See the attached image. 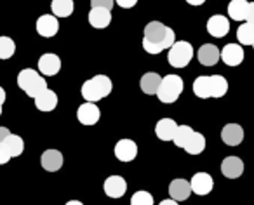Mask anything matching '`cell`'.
Segmentation results:
<instances>
[{"instance_id":"cell-1","label":"cell","mask_w":254,"mask_h":205,"mask_svg":"<svg viewBox=\"0 0 254 205\" xmlns=\"http://www.w3.org/2000/svg\"><path fill=\"white\" fill-rule=\"evenodd\" d=\"M176 42V33L173 28L162 25L160 21H152L143 32V49L148 54H160Z\"/></svg>"},{"instance_id":"cell-2","label":"cell","mask_w":254,"mask_h":205,"mask_svg":"<svg viewBox=\"0 0 254 205\" xmlns=\"http://www.w3.org/2000/svg\"><path fill=\"white\" fill-rule=\"evenodd\" d=\"M113 89V82L110 80L106 75H96V77L89 78L82 84V98L85 101H91V102H98L101 99H105L106 96H110Z\"/></svg>"},{"instance_id":"cell-3","label":"cell","mask_w":254,"mask_h":205,"mask_svg":"<svg viewBox=\"0 0 254 205\" xmlns=\"http://www.w3.org/2000/svg\"><path fill=\"white\" fill-rule=\"evenodd\" d=\"M18 85L23 92H26V96L30 98H37L40 92H44L47 89V82L42 75L33 68H25L18 73Z\"/></svg>"},{"instance_id":"cell-4","label":"cell","mask_w":254,"mask_h":205,"mask_svg":"<svg viewBox=\"0 0 254 205\" xmlns=\"http://www.w3.org/2000/svg\"><path fill=\"white\" fill-rule=\"evenodd\" d=\"M183 87H185L183 78L180 75H166L162 78V82H160V87L157 91V98L164 104H173L181 96Z\"/></svg>"},{"instance_id":"cell-5","label":"cell","mask_w":254,"mask_h":205,"mask_svg":"<svg viewBox=\"0 0 254 205\" xmlns=\"http://www.w3.org/2000/svg\"><path fill=\"white\" fill-rule=\"evenodd\" d=\"M191 57H193V47L187 40H180L174 42L169 47V54H167V61L171 66L174 68H187L190 64Z\"/></svg>"},{"instance_id":"cell-6","label":"cell","mask_w":254,"mask_h":205,"mask_svg":"<svg viewBox=\"0 0 254 205\" xmlns=\"http://www.w3.org/2000/svg\"><path fill=\"white\" fill-rule=\"evenodd\" d=\"M77 118L82 125H94L101 118V111L96 106V102L85 101L84 104H80L77 110Z\"/></svg>"},{"instance_id":"cell-7","label":"cell","mask_w":254,"mask_h":205,"mask_svg":"<svg viewBox=\"0 0 254 205\" xmlns=\"http://www.w3.org/2000/svg\"><path fill=\"white\" fill-rule=\"evenodd\" d=\"M37 33L40 37H46V39H51L54 37L58 32H60V21H58V16L54 14H44L37 19Z\"/></svg>"},{"instance_id":"cell-8","label":"cell","mask_w":254,"mask_h":205,"mask_svg":"<svg viewBox=\"0 0 254 205\" xmlns=\"http://www.w3.org/2000/svg\"><path fill=\"white\" fill-rule=\"evenodd\" d=\"M103 190H105V195L110 198H120L126 195L127 191V183L122 176H110L105 179L103 183Z\"/></svg>"},{"instance_id":"cell-9","label":"cell","mask_w":254,"mask_h":205,"mask_svg":"<svg viewBox=\"0 0 254 205\" xmlns=\"http://www.w3.org/2000/svg\"><path fill=\"white\" fill-rule=\"evenodd\" d=\"M39 70L42 75H47V77H54V75L60 73L61 70V59L58 54L53 52H46L39 57Z\"/></svg>"},{"instance_id":"cell-10","label":"cell","mask_w":254,"mask_h":205,"mask_svg":"<svg viewBox=\"0 0 254 205\" xmlns=\"http://www.w3.org/2000/svg\"><path fill=\"white\" fill-rule=\"evenodd\" d=\"M230 32V21L223 14H214L207 21V33L216 39H223Z\"/></svg>"},{"instance_id":"cell-11","label":"cell","mask_w":254,"mask_h":205,"mask_svg":"<svg viewBox=\"0 0 254 205\" xmlns=\"http://www.w3.org/2000/svg\"><path fill=\"white\" fill-rule=\"evenodd\" d=\"M244 49L239 44H226L221 51V61L226 66H239L244 61Z\"/></svg>"},{"instance_id":"cell-12","label":"cell","mask_w":254,"mask_h":205,"mask_svg":"<svg viewBox=\"0 0 254 205\" xmlns=\"http://www.w3.org/2000/svg\"><path fill=\"white\" fill-rule=\"evenodd\" d=\"M138 155V145L132 139H120L115 145V156L120 162H132Z\"/></svg>"},{"instance_id":"cell-13","label":"cell","mask_w":254,"mask_h":205,"mask_svg":"<svg viewBox=\"0 0 254 205\" xmlns=\"http://www.w3.org/2000/svg\"><path fill=\"white\" fill-rule=\"evenodd\" d=\"M190 184H191V191H193L195 195L204 197V195H209L212 191L214 181H212V177L209 176L207 172H197V174H193Z\"/></svg>"},{"instance_id":"cell-14","label":"cell","mask_w":254,"mask_h":205,"mask_svg":"<svg viewBox=\"0 0 254 205\" xmlns=\"http://www.w3.org/2000/svg\"><path fill=\"white\" fill-rule=\"evenodd\" d=\"M87 19H89V25H91L92 28L103 30L112 23V11H110V9H105V7H91Z\"/></svg>"},{"instance_id":"cell-15","label":"cell","mask_w":254,"mask_h":205,"mask_svg":"<svg viewBox=\"0 0 254 205\" xmlns=\"http://www.w3.org/2000/svg\"><path fill=\"white\" fill-rule=\"evenodd\" d=\"M221 141L226 146H239L244 141V129L239 124H226L221 131Z\"/></svg>"},{"instance_id":"cell-16","label":"cell","mask_w":254,"mask_h":205,"mask_svg":"<svg viewBox=\"0 0 254 205\" xmlns=\"http://www.w3.org/2000/svg\"><path fill=\"white\" fill-rule=\"evenodd\" d=\"M197 57L200 61V64L204 66H214L219 59H221V51L214 46V44H204V46L198 49Z\"/></svg>"},{"instance_id":"cell-17","label":"cell","mask_w":254,"mask_h":205,"mask_svg":"<svg viewBox=\"0 0 254 205\" xmlns=\"http://www.w3.org/2000/svg\"><path fill=\"white\" fill-rule=\"evenodd\" d=\"M221 172L228 179H237L244 172V162L239 156H226L221 162Z\"/></svg>"},{"instance_id":"cell-18","label":"cell","mask_w":254,"mask_h":205,"mask_svg":"<svg viewBox=\"0 0 254 205\" xmlns=\"http://www.w3.org/2000/svg\"><path fill=\"white\" fill-rule=\"evenodd\" d=\"M42 167L47 172H58L63 167V153L58 150H46L42 153Z\"/></svg>"},{"instance_id":"cell-19","label":"cell","mask_w":254,"mask_h":205,"mask_svg":"<svg viewBox=\"0 0 254 205\" xmlns=\"http://www.w3.org/2000/svg\"><path fill=\"white\" fill-rule=\"evenodd\" d=\"M33 101H35V106L37 110L40 111H53L54 108L58 106V94L54 91H51V89H46L44 92H40L37 98H33Z\"/></svg>"},{"instance_id":"cell-20","label":"cell","mask_w":254,"mask_h":205,"mask_svg":"<svg viewBox=\"0 0 254 205\" xmlns=\"http://www.w3.org/2000/svg\"><path fill=\"white\" fill-rule=\"evenodd\" d=\"M190 193H191V184H190V181L181 179V177H180V179L171 181V184H169V195L174 198V200H178V202L188 200Z\"/></svg>"},{"instance_id":"cell-21","label":"cell","mask_w":254,"mask_h":205,"mask_svg":"<svg viewBox=\"0 0 254 205\" xmlns=\"http://www.w3.org/2000/svg\"><path fill=\"white\" fill-rule=\"evenodd\" d=\"M176 131H178V124L173 118H162L155 125V134L160 141H173Z\"/></svg>"},{"instance_id":"cell-22","label":"cell","mask_w":254,"mask_h":205,"mask_svg":"<svg viewBox=\"0 0 254 205\" xmlns=\"http://www.w3.org/2000/svg\"><path fill=\"white\" fill-rule=\"evenodd\" d=\"M160 82H162V77L155 71H148L141 77V82H139V87L145 94L148 96H157V91L160 87Z\"/></svg>"},{"instance_id":"cell-23","label":"cell","mask_w":254,"mask_h":205,"mask_svg":"<svg viewBox=\"0 0 254 205\" xmlns=\"http://www.w3.org/2000/svg\"><path fill=\"white\" fill-rule=\"evenodd\" d=\"M249 2L247 0H232L228 4V16L235 21H246Z\"/></svg>"},{"instance_id":"cell-24","label":"cell","mask_w":254,"mask_h":205,"mask_svg":"<svg viewBox=\"0 0 254 205\" xmlns=\"http://www.w3.org/2000/svg\"><path fill=\"white\" fill-rule=\"evenodd\" d=\"M51 9H53V14L58 16V18H68V16L73 14L75 4L73 0H53Z\"/></svg>"},{"instance_id":"cell-25","label":"cell","mask_w":254,"mask_h":205,"mask_svg":"<svg viewBox=\"0 0 254 205\" xmlns=\"http://www.w3.org/2000/svg\"><path fill=\"white\" fill-rule=\"evenodd\" d=\"M193 94L200 99L211 98V77H197L193 82Z\"/></svg>"},{"instance_id":"cell-26","label":"cell","mask_w":254,"mask_h":205,"mask_svg":"<svg viewBox=\"0 0 254 205\" xmlns=\"http://www.w3.org/2000/svg\"><path fill=\"white\" fill-rule=\"evenodd\" d=\"M237 39L242 46H253L254 44V23L244 21L237 30Z\"/></svg>"},{"instance_id":"cell-27","label":"cell","mask_w":254,"mask_h":205,"mask_svg":"<svg viewBox=\"0 0 254 205\" xmlns=\"http://www.w3.org/2000/svg\"><path fill=\"white\" fill-rule=\"evenodd\" d=\"M185 150H187V153H190V155H200V153L205 150V138H204V134L193 131V134H191L190 141L187 143Z\"/></svg>"},{"instance_id":"cell-28","label":"cell","mask_w":254,"mask_h":205,"mask_svg":"<svg viewBox=\"0 0 254 205\" xmlns=\"http://www.w3.org/2000/svg\"><path fill=\"white\" fill-rule=\"evenodd\" d=\"M4 145H5V148L9 150L12 158L19 156L23 153V150H25V141H23V138L18 134H9L7 139L4 141Z\"/></svg>"},{"instance_id":"cell-29","label":"cell","mask_w":254,"mask_h":205,"mask_svg":"<svg viewBox=\"0 0 254 205\" xmlns=\"http://www.w3.org/2000/svg\"><path fill=\"white\" fill-rule=\"evenodd\" d=\"M228 92V82L221 75L211 77V98H223Z\"/></svg>"},{"instance_id":"cell-30","label":"cell","mask_w":254,"mask_h":205,"mask_svg":"<svg viewBox=\"0 0 254 205\" xmlns=\"http://www.w3.org/2000/svg\"><path fill=\"white\" fill-rule=\"evenodd\" d=\"M191 134H193V129H191L190 125H178V131H176V134H174L173 143L178 148H185L187 143L190 141Z\"/></svg>"},{"instance_id":"cell-31","label":"cell","mask_w":254,"mask_h":205,"mask_svg":"<svg viewBox=\"0 0 254 205\" xmlns=\"http://www.w3.org/2000/svg\"><path fill=\"white\" fill-rule=\"evenodd\" d=\"M16 52V44L9 37H0V59H11Z\"/></svg>"},{"instance_id":"cell-32","label":"cell","mask_w":254,"mask_h":205,"mask_svg":"<svg viewBox=\"0 0 254 205\" xmlns=\"http://www.w3.org/2000/svg\"><path fill=\"white\" fill-rule=\"evenodd\" d=\"M132 205H153V197L148 191H136L131 197Z\"/></svg>"},{"instance_id":"cell-33","label":"cell","mask_w":254,"mask_h":205,"mask_svg":"<svg viewBox=\"0 0 254 205\" xmlns=\"http://www.w3.org/2000/svg\"><path fill=\"white\" fill-rule=\"evenodd\" d=\"M115 5V0H91V7H105L112 11Z\"/></svg>"},{"instance_id":"cell-34","label":"cell","mask_w":254,"mask_h":205,"mask_svg":"<svg viewBox=\"0 0 254 205\" xmlns=\"http://www.w3.org/2000/svg\"><path fill=\"white\" fill-rule=\"evenodd\" d=\"M11 158L12 156H11V153H9V150L5 148L4 143H0V165H5Z\"/></svg>"},{"instance_id":"cell-35","label":"cell","mask_w":254,"mask_h":205,"mask_svg":"<svg viewBox=\"0 0 254 205\" xmlns=\"http://www.w3.org/2000/svg\"><path fill=\"white\" fill-rule=\"evenodd\" d=\"M115 4L120 5L122 9H131L138 4V0H115Z\"/></svg>"},{"instance_id":"cell-36","label":"cell","mask_w":254,"mask_h":205,"mask_svg":"<svg viewBox=\"0 0 254 205\" xmlns=\"http://www.w3.org/2000/svg\"><path fill=\"white\" fill-rule=\"evenodd\" d=\"M246 21L254 23V2H249V9H247V18Z\"/></svg>"},{"instance_id":"cell-37","label":"cell","mask_w":254,"mask_h":205,"mask_svg":"<svg viewBox=\"0 0 254 205\" xmlns=\"http://www.w3.org/2000/svg\"><path fill=\"white\" fill-rule=\"evenodd\" d=\"M9 134H11V132H9L7 127H0V143H4Z\"/></svg>"},{"instance_id":"cell-38","label":"cell","mask_w":254,"mask_h":205,"mask_svg":"<svg viewBox=\"0 0 254 205\" xmlns=\"http://www.w3.org/2000/svg\"><path fill=\"white\" fill-rule=\"evenodd\" d=\"M178 204H180V202H178V200H174L173 197H171V198H166V200H162V202H160V205H178Z\"/></svg>"},{"instance_id":"cell-39","label":"cell","mask_w":254,"mask_h":205,"mask_svg":"<svg viewBox=\"0 0 254 205\" xmlns=\"http://www.w3.org/2000/svg\"><path fill=\"white\" fill-rule=\"evenodd\" d=\"M188 4L190 5H193V7H197V5H202L205 2V0H187Z\"/></svg>"},{"instance_id":"cell-40","label":"cell","mask_w":254,"mask_h":205,"mask_svg":"<svg viewBox=\"0 0 254 205\" xmlns=\"http://www.w3.org/2000/svg\"><path fill=\"white\" fill-rule=\"evenodd\" d=\"M5 98H7V94H5L4 89L0 87V104H4V102H5Z\"/></svg>"},{"instance_id":"cell-41","label":"cell","mask_w":254,"mask_h":205,"mask_svg":"<svg viewBox=\"0 0 254 205\" xmlns=\"http://www.w3.org/2000/svg\"><path fill=\"white\" fill-rule=\"evenodd\" d=\"M66 205H82V202L80 200H68Z\"/></svg>"},{"instance_id":"cell-42","label":"cell","mask_w":254,"mask_h":205,"mask_svg":"<svg viewBox=\"0 0 254 205\" xmlns=\"http://www.w3.org/2000/svg\"><path fill=\"white\" fill-rule=\"evenodd\" d=\"M0 117H2V104H0Z\"/></svg>"},{"instance_id":"cell-43","label":"cell","mask_w":254,"mask_h":205,"mask_svg":"<svg viewBox=\"0 0 254 205\" xmlns=\"http://www.w3.org/2000/svg\"><path fill=\"white\" fill-rule=\"evenodd\" d=\"M253 49H254V44H253Z\"/></svg>"}]
</instances>
